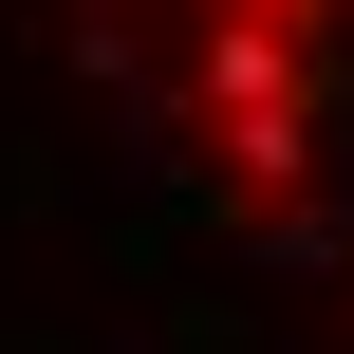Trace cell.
Listing matches in <instances>:
<instances>
[{"label":"cell","instance_id":"6da1fadb","mask_svg":"<svg viewBox=\"0 0 354 354\" xmlns=\"http://www.w3.org/2000/svg\"><path fill=\"white\" fill-rule=\"evenodd\" d=\"M19 37L168 224L354 354V0H19Z\"/></svg>","mask_w":354,"mask_h":354}]
</instances>
